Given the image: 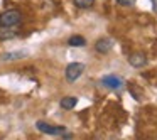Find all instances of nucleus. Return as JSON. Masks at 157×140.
<instances>
[{
	"instance_id": "f257e3e1",
	"label": "nucleus",
	"mask_w": 157,
	"mask_h": 140,
	"mask_svg": "<svg viewBox=\"0 0 157 140\" xmlns=\"http://www.w3.org/2000/svg\"><path fill=\"white\" fill-rule=\"evenodd\" d=\"M22 21V14L15 9L5 10L4 14H0V27H15Z\"/></svg>"
},
{
	"instance_id": "f03ea898",
	"label": "nucleus",
	"mask_w": 157,
	"mask_h": 140,
	"mask_svg": "<svg viewBox=\"0 0 157 140\" xmlns=\"http://www.w3.org/2000/svg\"><path fill=\"white\" fill-rule=\"evenodd\" d=\"M83 73H85V64H81V62H71L66 68V79L68 81H76Z\"/></svg>"
},
{
	"instance_id": "7ed1b4c3",
	"label": "nucleus",
	"mask_w": 157,
	"mask_h": 140,
	"mask_svg": "<svg viewBox=\"0 0 157 140\" xmlns=\"http://www.w3.org/2000/svg\"><path fill=\"white\" fill-rule=\"evenodd\" d=\"M36 127H37L39 132L48 133V135H64V132H66L64 127L49 125V123H46V122H37V123H36Z\"/></svg>"
},
{
	"instance_id": "20e7f679",
	"label": "nucleus",
	"mask_w": 157,
	"mask_h": 140,
	"mask_svg": "<svg viewBox=\"0 0 157 140\" xmlns=\"http://www.w3.org/2000/svg\"><path fill=\"white\" fill-rule=\"evenodd\" d=\"M101 85L106 86L110 89H118L120 86L123 85V79L120 76H115V74H108V76H103L101 78Z\"/></svg>"
},
{
	"instance_id": "39448f33",
	"label": "nucleus",
	"mask_w": 157,
	"mask_h": 140,
	"mask_svg": "<svg viewBox=\"0 0 157 140\" xmlns=\"http://www.w3.org/2000/svg\"><path fill=\"white\" fill-rule=\"evenodd\" d=\"M128 62H130V66H133V68H142V66H145L147 59H145V56H144L142 52H133V54H130Z\"/></svg>"
},
{
	"instance_id": "423d86ee",
	"label": "nucleus",
	"mask_w": 157,
	"mask_h": 140,
	"mask_svg": "<svg viewBox=\"0 0 157 140\" xmlns=\"http://www.w3.org/2000/svg\"><path fill=\"white\" fill-rule=\"evenodd\" d=\"M95 49L98 52H108L110 49H112V41L110 39H100V41H96V44H95Z\"/></svg>"
},
{
	"instance_id": "0eeeda50",
	"label": "nucleus",
	"mask_w": 157,
	"mask_h": 140,
	"mask_svg": "<svg viewBox=\"0 0 157 140\" xmlns=\"http://www.w3.org/2000/svg\"><path fill=\"white\" fill-rule=\"evenodd\" d=\"M76 103H78V98H75V96H66V98L61 100V108L73 110L76 106Z\"/></svg>"
},
{
	"instance_id": "6e6552de",
	"label": "nucleus",
	"mask_w": 157,
	"mask_h": 140,
	"mask_svg": "<svg viewBox=\"0 0 157 140\" xmlns=\"http://www.w3.org/2000/svg\"><path fill=\"white\" fill-rule=\"evenodd\" d=\"M68 44L73 46V47H81V46L86 44L85 37H81V36H71V37L68 39Z\"/></svg>"
},
{
	"instance_id": "1a4fd4ad",
	"label": "nucleus",
	"mask_w": 157,
	"mask_h": 140,
	"mask_svg": "<svg viewBox=\"0 0 157 140\" xmlns=\"http://www.w3.org/2000/svg\"><path fill=\"white\" fill-rule=\"evenodd\" d=\"M15 37V31H12V27H0V39L7 41V39Z\"/></svg>"
},
{
	"instance_id": "9d476101",
	"label": "nucleus",
	"mask_w": 157,
	"mask_h": 140,
	"mask_svg": "<svg viewBox=\"0 0 157 140\" xmlns=\"http://www.w3.org/2000/svg\"><path fill=\"white\" fill-rule=\"evenodd\" d=\"M95 4V0H75V5L78 9H90Z\"/></svg>"
},
{
	"instance_id": "9b49d317",
	"label": "nucleus",
	"mask_w": 157,
	"mask_h": 140,
	"mask_svg": "<svg viewBox=\"0 0 157 140\" xmlns=\"http://www.w3.org/2000/svg\"><path fill=\"white\" fill-rule=\"evenodd\" d=\"M22 56H25V52H7V54H4V61H14Z\"/></svg>"
},
{
	"instance_id": "f8f14e48",
	"label": "nucleus",
	"mask_w": 157,
	"mask_h": 140,
	"mask_svg": "<svg viewBox=\"0 0 157 140\" xmlns=\"http://www.w3.org/2000/svg\"><path fill=\"white\" fill-rule=\"evenodd\" d=\"M137 0H117V4L123 5V7H130V5H133Z\"/></svg>"
},
{
	"instance_id": "ddd939ff",
	"label": "nucleus",
	"mask_w": 157,
	"mask_h": 140,
	"mask_svg": "<svg viewBox=\"0 0 157 140\" xmlns=\"http://www.w3.org/2000/svg\"><path fill=\"white\" fill-rule=\"evenodd\" d=\"M152 7H154V12H157V0H152Z\"/></svg>"
}]
</instances>
